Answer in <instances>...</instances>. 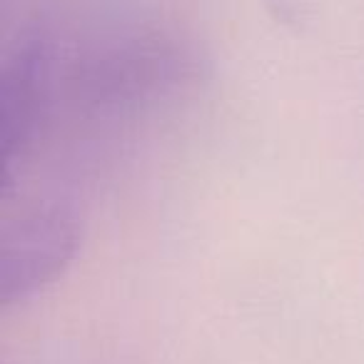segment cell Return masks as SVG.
<instances>
[{
    "instance_id": "6da1fadb",
    "label": "cell",
    "mask_w": 364,
    "mask_h": 364,
    "mask_svg": "<svg viewBox=\"0 0 364 364\" xmlns=\"http://www.w3.org/2000/svg\"><path fill=\"white\" fill-rule=\"evenodd\" d=\"M80 240L77 213L63 200H28L6 208L0 225V304L41 292L65 269Z\"/></svg>"
},
{
    "instance_id": "7a4b0ae2",
    "label": "cell",
    "mask_w": 364,
    "mask_h": 364,
    "mask_svg": "<svg viewBox=\"0 0 364 364\" xmlns=\"http://www.w3.org/2000/svg\"><path fill=\"white\" fill-rule=\"evenodd\" d=\"M269 11L274 13V18L282 23H294L297 21V8H299V0H267Z\"/></svg>"
}]
</instances>
